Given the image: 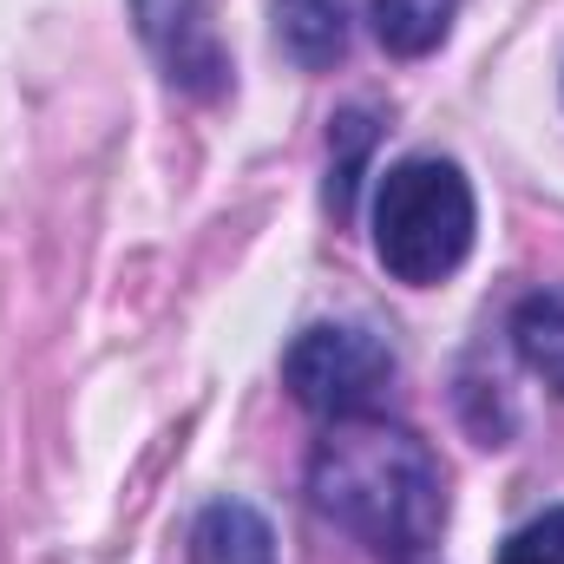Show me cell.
Segmentation results:
<instances>
[{"label":"cell","mask_w":564,"mask_h":564,"mask_svg":"<svg viewBox=\"0 0 564 564\" xmlns=\"http://www.w3.org/2000/svg\"><path fill=\"white\" fill-rule=\"evenodd\" d=\"M453 7H459V0H375V33H381L388 53L421 59V53H433V46L446 40Z\"/></svg>","instance_id":"ba28073f"},{"label":"cell","mask_w":564,"mask_h":564,"mask_svg":"<svg viewBox=\"0 0 564 564\" xmlns=\"http://www.w3.org/2000/svg\"><path fill=\"white\" fill-rule=\"evenodd\" d=\"M341 158H335V184H328V204H335V217H348V204H355V171H361V151H368V139H375V126L361 119V112H348L341 126Z\"/></svg>","instance_id":"30bf717a"},{"label":"cell","mask_w":564,"mask_h":564,"mask_svg":"<svg viewBox=\"0 0 564 564\" xmlns=\"http://www.w3.org/2000/svg\"><path fill=\"white\" fill-rule=\"evenodd\" d=\"M191 564H276V539L257 506L217 499L191 525Z\"/></svg>","instance_id":"277c9868"},{"label":"cell","mask_w":564,"mask_h":564,"mask_svg":"<svg viewBox=\"0 0 564 564\" xmlns=\"http://www.w3.org/2000/svg\"><path fill=\"white\" fill-rule=\"evenodd\" d=\"M276 46L302 73L335 66L348 53V0H276Z\"/></svg>","instance_id":"5b68a950"},{"label":"cell","mask_w":564,"mask_h":564,"mask_svg":"<svg viewBox=\"0 0 564 564\" xmlns=\"http://www.w3.org/2000/svg\"><path fill=\"white\" fill-rule=\"evenodd\" d=\"M282 381L308 414L361 421V414H381V401L394 388V348L361 322H315L289 341Z\"/></svg>","instance_id":"3957f363"},{"label":"cell","mask_w":564,"mask_h":564,"mask_svg":"<svg viewBox=\"0 0 564 564\" xmlns=\"http://www.w3.org/2000/svg\"><path fill=\"white\" fill-rule=\"evenodd\" d=\"M499 564H564V506L539 512L532 525H519L499 545Z\"/></svg>","instance_id":"9c48e42d"},{"label":"cell","mask_w":564,"mask_h":564,"mask_svg":"<svg viewBox=\"0 0 564 564\" xmlns=\"http://www.w3.org/2000/svg\"><path fill=\"white\" fill-rule=\"evenodd\" d=\"M473 250V184L446 158H408L375 191V257L394 282L433 289Z\"/></svg>","instance_id":"7a4b0ae2"},{"label":"cell","mask_w":564,"mask_h":564,"mask_svg":"<svg viewBox=\"0 0 564 564\" xmlns=\"http://www.w3.org/2000/svg\"><path fill=\"white\" fill-rule=\"evenodd\" d=\"M512 348H519V361H525L552 394H564V289H539V295L519 302V315H512Z\"/></svg>","instance_id":"8992f818"},{"label":"cell","mask_w":564,"mask_h":564,"mask_svg":"<svg viewBox=\"0 0 564 564\" xmlns=\"http://www.w3.org/2000/svg\"><path fill=\"white\" fill-rule=\"evenodd\" d=\"M139 26L144 40L164 53L171 73H210V46H204V26H197V0H139Z\"/></svg>","instance_id":"52a82bcc"},{"label":"cell","mask_w":564,"mask_h":564,"mask_svg":"<svg viewBox=\"0 0 564 564\" xmlns=\"http://www.w3.org/2000/svg\"><path fill=\"white\" fill-rule=\"evenodd\" d=\"M308 499L328 525L361 539L381 558H421L446 525V479L421 433L381 414L328 421V440L308 459Z\"/></svg>","instance_id":"6da1fadb"}]
</instances>
